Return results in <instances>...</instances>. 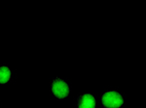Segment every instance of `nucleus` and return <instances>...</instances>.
Masks as SVG:
<instances>
[{
	"label": "nucleus",
	"instance_id": "f257e3e1",
	"mask_svg": "<svg viewBox=\"0 0 146 108\" xmlns=\"http://www.w3.org/2000/svg\"><path fill=\"white\" fill-rule=\"evenodd\" d=\"M101 102L104 108H120L124 104V98L116 91H108L102 95Z\"/></svg>",
	"mask_w": 146,
	"mask_h": 108
},
{
	"label": "nucleus",
	"instance_id": "f03ea898",
	"mask_svg": "<svg viewBox=\"0 0 146 108\" xmlns=\"http://www.w3.org/2000/svg\"><path fill=\"white\" fill-rule=\"evenodd\" d=\"M52 93L56 98L62 100L68 97L69 95V86L64 80L60 78H55L51 85Z\"/></svg>",
	"mask_w": 146,
	"mask_h": 108
},
{
	"label": "nucleus",
	"instance_id": "7ed1b4c3",
	"mask_svg": "<svg viewBox=\"0 0 146 108\" xmlns=\"http://www.w3.org/2000/svg\"><path fill=\"white\" fill-rule=\"evenodd\" d=\"M77 107L78 108H96V101L94 96L90 94H83L78 98L77 100Z\"/></svg>",
	"mask_w": 146,
	"mask_h": 108
},
{
	"label": "nucleus",
	"instance_id": "20e7f679",
	"mask_svg": "<svg viewBox=\"0 0 146 108\" xmlns=\"http://www.w3.org/2000/svg\"><path fill=\"white\" fill-rule=\"evenodd\" d=\"M12 76L11 70L6 66L0 67V84H6L10 81Z\"/></svg>",
	"mask_w": 146,
	"mask_h": 108
}]
</instances>
